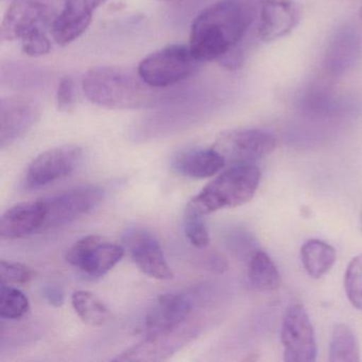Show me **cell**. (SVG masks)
<instances>
[{
	"label": "cell",
	"instance_id": "27",
	"mask_svg": "<svg viewBox=\"0 0 362 362\" xmlns=\"http://www.w3.org/2000/svg\"><path fill=\"white\" fill-rule=\"evenodd\" d=\"M57 103L62 112H71L75 107V83L71 78H63L59 83Z\"/></svg>",
	"mask_w": 362,
	"mask_h": 362
},
{
	"label": "cell",
	"instance_id": "9",
	"mask_svg": "<svg viewBox=\"0 0 362 362\" xmlns=\"http://www.w3.org/2000/svg\"><path fill=\"white\" fill-rule=\"evenodd\" d=\"M105 190L99 186H81L52 198L44 199L47 209L45 228H58L88 215L100 205Z\"/></svg>",
	"mask_w": 362,
	"mask_h": 362
},
{
	"label": "cell",
	"instance_id": "19",
	"mask_svg": "<svg viewBox=\"0 0 362 362\" xmlns=\"http://www.w3.org/2000/svg\"><path fill=\"white\" fill-rule=\"evenodd\" d=\"M247 276L252 285L262 292L275 291L281 279L277 267L266 252L257 250L249 260Z\"/></svg>",
	"mask_w": 362,
	"mask_h": 362
},
{
	"label": "cell",
	"instance_id": "24",
	"mask_svg": "<svg viewBox=\"0 0 362 362\" xmlns=\"http://www.w3.org/2000/svg\"><path fill=\"white\" fill-rule=\"evenodd\" d=\"M344 287L349 302L362 310V254L353 258L347 266Z\"/></svg>",
	"mask_w": 362,
	"mask_h": 362
},
{
	"label": "cell",
	"instance_id": "28",
	"mask_svg": "<svg viewBox=\"0 0 362 362\" xmlns=\"http://www.w3.org/2000/svg\"><path fill=\"white\" fill-rule=\"evenodd\" d=\"M44 296H45L47 302L52 304V306L59 307L64 303V293L58 286H47L44 290Z\"/></svg>",
	"mask_w": 362,
	"mask_h": 362
},
{
	"label": "cell",
	"instance_id": "17",
	"mask_svg": "<svg viewBox=\"0 0 362 362\" xmlns=\"http://www.w3.org/2000/svg\"><path fill=\"white\" fill-rule=\"evenodd\" d=\"M224 166L223 158L213 147L184 150L177 152L171 160V168L175 173L190 179H207Z\"/></svg>",
	"mask_w": 362,
	"mask_h": 362
},
{
	"label": "cell",
	"instance_id": "11",
	"mask_svg": "<svg viewBox=\"0 0 362 362\" xmlns=\"http://www.w3.org/2000/svg\"><path fill=\"white\" fill-rule=\"evenodd\" d=\"M122 243L141 272L160 281L173 279V270L165 258L162 247L149 230L141 228H128L122 236Z\"/></svg>",
	"mask_w": 362,
	"mask_h": 362
},
{
	"label": "cell",
	"instance_id": "25",
	"mask_svg": "<svg viewBox=\"0 0 362 362\" xmlns=\"http://www.w3.org/2000/svg\"><path fill=\"white\" fill-rule=\"evenodd\" d=\"M37 275V271L27 264L7 260H1L0 262L1 284L11 286L26 285L35 279Z\"/></svg>",
	"mask_w": 362,
	"mask_h": 362
},
{
	"label": "cell",
	"instance_id": "13",
	"mask_svg": "<svg viewBox=\"0 0 362 362\" xmlns=\"http://www.w3.org/2000/svg\"><path fill=\"white\" fill-rule=\"evenodd\" d=\"M41 116L39 103L31 97L8 96L0 100V148L24 137Z\"/></svg>",
	"mask_w": 362,
	"mask_h": 362
},
{
	"label": "cell",
	"instance_id": "18",
	"mask_svg": "<svg viewBox=\"0 0 362 362\" xmlns=\"http://www.w3.org/2000/svg\"><path fill=\"white\" fill-rule=\"evenodd\" d=\"M334 247L324 241L310 239L300 249V259L309 276L320 279L324 276L336 262Z\"/></svg>",
	"mask_w": 362,
	"mask_h": 362
},
{
	"label": "cell",
	"instance_id": "3",
	"mask_svg": "<svg viewBox=\"0 0 362 362\" xmlns=\"http://www.w3.org/2000/svg\"><path fill=\"white\" fill-rule=\"evenodd\" d=\"M260 177V170L255 165L230 166L189 201L186 217L203 218L220 209L245 204L255 196Z\"/></svg>",
	"mask_w": 362,
	"mask_h": 362
},
{
	"label": "cell",
	"instance_id": "21",
	"mask_svg": "<svg viewBox=\"0 0 362 362\" xmlns=\"http://www.w3.org/2000/svg\"><path fill=\"white\" fill-rule=\"evenodd\" d=\"M359 345L355 332L346 324L334 326L329 346L330 362H358Z\"/></svg>",
	"mask_w": 362,
	"mask_h": 362
},
{
	"label": "cell",
	"instance_id": "15",
	"mask_svg": "<svg viewBox=\"0 0 362 362\" xmlns=\"http://www.w3.org/2000/svg\"><path fill=\"white\" fill-rule=\"evenodd\" d=\"M107 0H65L64 9L54 18L52 35L57 44L69 45L90 26L93 14Z\"/></svg>",
	"mask_w": 362,
	"mask_h": 362
},
{
	"label": "cell",
	"instance_id": "4",
	"mask_svg": "<svg viewBox=\"0 0 362 362\" xmlns=\"http://www.w3.org/2000/svg\"><path fill=\"white\" fill-rule=\"evenodd\" d=\"M54 12L49 6L33 0L12 4L1 23V40L18 41L27 56L37 58L52 50L47 31L52 30Z\"/></svg>",
	"mask_w": 362,
	"mask_h": 362
},
{
	"label": "cell",
	"instance_id": "2",
	"mask_svg": "<svg viewBox=\"0 0 362 362\" xmlns=\"http://www.w3.org/2000/svg\"><path fill=\"white\" fill-rule=\"evenodd\" d=\"M82 90L90 103L110 110L148 109L168 98V93L146 83L139 74L111 66L86 71Z\"/></svg>",
	"mask_w": 362,
	"mask_h": 362
},
{
	"label": "cell",
	"instance_id": "16",
	"mask_svg": "<svg viewBox=\"0 0 362 362\" xmlns=\"http://www.w3.org/2000/svg\"><path fill=\"white\" fill-rule=\"evenodd\" d=\"M47 209L44 199L18 203L10 207L0 218V236L18 239L43 230Z\"/></svg>",
	"mask_w": 362,
	"mask_h": 362
},
{
	"label": "cell",
	"instance_id": "20",
	"mask_svg": "<svg viewBox=\"0 0 362 362\" xmlns=\"http://www.w3.org/2000/svg\"><path fill=\"white\" fill-rule=\"evenodd\" d=\"M71 304L78 317L88 325L99 327L109 321V309L90 291L78 290L71 296Z\"/></svg>",
	"mask_w": 362,
	"mask_h": 362
},
{
	"label": "cell",
	"instance_id": "14",
	"mask_svg": "<svg viewBox=\"0 0 362 362\" xmlns=\"http://www.w3.org/2000/svg\"><path fill=\"white\" fill-rule=\"evenodd\" d=\"M302 6L296 0H259L257 35L270 43L290 35L302 20Z\"/></svg>",
	"mask_w": 362,
	"mask_h": 362
},
{
	"label": "cell",
	"instance_id": "6",
	"mask_svg": "<svg viewBox=\"0 0 362 362\" xmlns=\"http://www.w3.org/2000/svg\"><path fill=\"white\" fill-rule=\"evenodd\" d=\"M213 148L223 158L226 165L253 164L274 151L276 139L264 131H226L217 137Z\"/></svg>",
	"mask_w": 362,
	"mask_h": 362
},
{
	"label": "cell",
	"instance_id": "10",
	"mask_svg": "<svg viewBox=\"0 0 362 362\" xmlns=\"http://www.w3.org/2000/svg\"><path fill=\"white\" fill-rule=\"evenodd\" d=\"M284 360L287 362H313L317 358V343L308 313L300 304L286 310L281 324Z\"/></svg>",
	"mask_w": 362,
	"mask_h": 362
},
{
	"label": "cell",
	"instance_id": "7",
	"mask_svg": "<svg viewBox=\"0 0 362 362\" xmlns=\"http://www.w3.org/2000/svg\"><path fill=\"white\" fill-rule=\"evenodd\" d=\"M124 254V245L99 235H88L69 249L65 259L88 276L103 277L119 264Z\"/></svg>",
	"mask_w": 362,
	"mask_h": 362
},
{
	"label": "cell",
	"instance_id": "8",
	"mask_svg": "<svg viewBox=\"0 0 362 362\" xmlns=\"http://www.w3.org/2000/svg\"><path fill=\"white\" fill-rule=\"evenodd\" d=\"M83 149L65 145L52 148L37 156L28 166L25 183L30 189L46 187L73 175L83 162Z\"/></svg>",
	"mask_w": 362,
	"mask_h": 362
},
{
	"label": "cell",
	"instance_id": "5",
	"mask_svg": "<svg viewBox=\"0 0 362 362\" xmlns=\"http://www.w3.org/2000/svg\"><path fill=\"white\" fill-rule=\"evenodd\" d=\"M201 63L189 45H171L146 57L137 74L149 86L166 88L192 77Z\"/></svg>",
	"mask_w": 362,
	"mask_h": 362
},
{
	"label": "cell",
	"instance_id": "26",
	"mask_svg": "<svg viewBox=\"0 0 362 362\" xmlns=\"http://www.w3.org/2000/svg\"><path fill=\"white\" fill-rule=\"evenodd\" d=\"M186 237L194 247L205 249L209 245V234L201 217H186Z\"/></svg>",
	"mask_w": 362,
	"mask_h": 362
},
{
	"label": "cell",
	"instance_id": "22",
	"mask_svg": "<svg viewBox=\"0 0 362 362\" xmlns=\"http://www.w3.org/2000/svg\"><path fill=\"white\" fill-rule=\"evenodd\" d=\"M30 303L24 292L11 285L1 284L0 317L5 320H20L28 313Z\"/></svg>",
	"mask_w": 362,
	"mask_h": 362
},
{
	"label": "cell",
	"instance_id": "1",
	"mask_svg": "<svg viewBox=\"0 0 362 362\" xmlns=\"http://www.w3.org/2000/svg\"><path fill=\"white\" fill-rule=\"evenodd\" d=\"M259 0H219L192 25L189 47L199 60H221L236 52L256 18Z\"/></svg>",
	"mask_w": 362,
	"mask_h": 362
},
{
	"label": "cell",
	"instance_id": "23",
	"mask_svg": "<svg viewBox=\"0 0 362 362\" xmlns=\"http://www.w3.org/2000/svg\"><path fill=\"white\" fill-rule=\"evenodd\" d=\"M356 40L351 35H341L326 52V64L334 73L344 71L355 58Z\"/></svg>",
	"mask_w": 362,
	"mask_h": 362
},
{
	"label": "cell",
	"instance_id": "12",
	"mask_svg": "<svg viewBox=\"0 0 362 362\" xmlns=\"http://www.w3.org/2000/svg\"><path fill=\"white\" fill-rule=\"evenodd\" d=\"M192 313V302L181 293L163 294L146 315L144 334L147 340L175 334Z\"/></svg>",
	"mask_w": 362,
	"mask_h": 362
}]
</instances>
